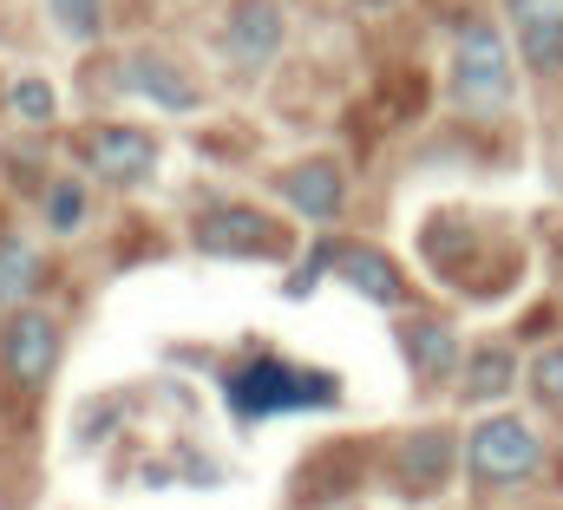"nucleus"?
Returning <instances> with one entry per match:
<instances>
[{"mask_svg": "<svg viewBox=\"0 0 563 510\" xmlns=\"http://www.w3.org/2000/svg\"><path fill=\"white\" fill-rule=\"evenodd\" d=\"M452 92L472 112H505L511 106V53L505 33L492 20H465L459 26V53H452Z\"/></svg>", "mask_w": 563, "mask_h": 510, "instance_id": "f257e3e1", "label": "nucleus"}, {"mask_svg": "<svg viewBox=\"0 0 563 510\" xmlns=\"http://www.w3.org/2000/svg\"><path fill=\"white\" fill-rule=\"evenodd\" d=\"M538 465H544V439H538L525 419H511V412L472 425V439H465V472H472L478 485H492V491L525 485Z\"/></svg>", "mask_w": 563, "mask_h": 510, "instance_id": "f03ea898", "label": "nucleus"}, {"mask_svg": "<svg viewBox=\"0 0 563 510\" xmlns=\"http://www.w3.org/2000/svg\"><path fill=\"white\" fill-rule=\"evenodd\" d=\"M334 386L321 380V374H301V367H282V361H256V367H243L236 380H230V399L243 406V412H276V406H314V399H328Z\"/></svg>", "mask_w": 563, "mask_h": 510, "instance_id": "7ed1b4c3", "label": "nucleus"}, {"mask_svg": "<svg viewBox=\"0 0 563 510\" xmlns=\"http://www.w3.org/2000/svg\"><path fill=\"white\" fill-rule=\"evenodd\" d=\"M0 361H7V374L20 386L53 380V367H59V328H53V314L20 308V314L7 321V334H0Z\"/></svg>", "mask_w": 563, "mask_h": 510, "instance_id": "20e7f679", "label": "nucleus"}, {"mask_svg": "<svg viewBox=\"0 0 563 510\" xmlns=\"http://www.w3.org/2000/svg\"><path fill=\"white\" fill-rule=\"evenodd\" d=\"M86 164H92L99 177H112V184H139V177H151V164H157V137L139 131V125L92 131V137H86Z\"/></svg>", "mask_w": 563, "mask_h": 510, "instance_id": "39448f33", "label": "nucleus"}, {"mask_svg": "<svg viewBox=\"0 0 563 510\" xmlns=\"http://www.w3.org/2000/svg\"><path fill=\"white\" fill-rule=\"evenodd\" d=\"M518 40H525V66L551 73L563 66V0H505Z\"/></svg>", "mask_w": 563, "mask_h": 510, "instance_id": "423d86ee", "label": "nucleus"}, {"mask_svg": "<svg viewBox=\"0 0 563 510\" xmlns=\"http://www.w3.org/2000/svg\"><path fill=\"white\" fill-rule=\"evenodd\" d=\"M223 40H230V53H236L243 66H269L276 46H282V7L276 0H236Z\"/></svg>", "mask_w": 563, "mask_h": 510, "instance_id": "0eeeda50", "label": "nucleus"}, {"mask_svg": "<svg viewBox=\"0 0 563 510\" xmlns=\"http://www.w3.org/2000/svg\"><path fill=\"white\" fill-rule=\"evenodd\" d=\"M119 86L139 92V99H151V106H164V112H197V106H203V92H197L184 73H170L164 59H151V53H132V59H125Z\"/></svg>", "mask_w": 563, "mask_h": 510, "instance_id": "6e6552de", "label": "nucleus"}, {"mask_svg": "<svg viewBox=\"0 0 563 510\" xmlns=\"http://www.w3.org/2000/svg\"><path fill=\"white\" fill-rule=\"evenodd\" d=\"M197 243L217 255H269L276 250V223L256 217V210H217L197 223Z\"/></svg>", "mask_w": 563, "mask_h": 510, "instance_id": "1a4fd4ad", "label": "nucleus"}, {"mask_svg": "<svg viewBox=\"0 0 563 510\" xmlns=\"http://www.w3.org/2000/svg\"><path fill=\"white\" fill-rule=\"evenodd\" d=\"M282 197L301 210V217H314V223H328L334 210H341V170L334 164H295L288 177H282Z\"/></svg>", "mask_w": 563, "mask_h": 510, "instance_id": "9d476101", "label": "nucleus"}, {"mask_svg": "<svg viewBox=\"0 0 563 510\" xmlns=\"http://www.w3.org/2000/svg\"><path fill=\"white\" fill-rule=\"evenodd\" d=\"M328 262H334V275H347V281H354L361 295H374V301H400V295H407L387 255H374V250H328Z\"/></svg>", "mask_w": 563, "mask_h": 510, "instance_id": "9b49d317", "label": "nucleus"}, {"mask_svg": "<svg viewBox=\"0 0 563 510\" xmlns=\"http://www.w3.org/2000/svg\"><path fill=\"white\" fill-rule=\"evenodd\" d=\"M407 354H413V367H420L426 380H432V374H452V367H459V334L439 328V321H413V328H407Z\"/></svg>", "mask_w": 563, "mask_h": 510, "instance_id": "f8f14e48", "label": "nucleus"}, {"mask_svg": "<svg viewBox=\"0 0 563 510\" xmlns=\"http://www.w3.org/2000/svg\"><path fill=\"white\" fill-rule=\"evenodd\" d=\"M40 281V255L26 250L20 236H0V308H13L20 295H33Z\"/></svg>", "mask_w": 563, "mask_h": 510, "instance_id": "ddd939ff", "label": "nucleus"}, {"mask_svg": "<svg viewBox=\"0 0 563 510\" xmlns=\"http://www.w3.org/2000/svg\"><path fill=\"white\" fill-rule=\"evenodd\" d=\"M511 354L505 347H492V354H472V367H465V399H498L505 386H511Z\"/></svg>", "mask_w": 563, "mask_h": 510, "instance_id": "4468645a", "label": "nucleus"}, {"mask_svg": "<svg viewBox=\"0 0 563 510\" xmlns=\"http://www.w3.org/2000/svg\"><path fill=\"white\" fill-rule=\"evenodd\" d=\"M53 7V20H59V33L73 40V46H86V40H99V26H106V0H46Z\"/></svg>", "mask_w": 563, "mask_h": 510, "instance_id": "2eb2a0df", "label": "nucleus"}, {"mask_svg": "<svg viewBox=\"0 0 563 510\" xmlns=\"http://www.w3.org/2000/svg\"><path fill=\"white\" fill-rule=\"evenodd\" d=\"M531 392H538L544 406H563V347H544V354L531 361Z\"/></svg>", "mask_w": 563, "mask_h": 510, "instance_id": "dca6fc26", "label": "nucleus"}, {"mask_svg": "<svg viewBox=\"0 0 563 510\" xmlns=\"http://www.w3.org/2000/svg\"><path fill=\"white\" fill-rule=\"evenodd\" d=\"M46 217H53V230H79V223H86V190H79V184H53Z\"/></svg>", "mask_w": 563, "mask_h": 510, "instance_id": "f3484780", "label": "nucleus"}, {"mask_svg": "<svg viewBox=\"0 0 563 510\" xmlns=\"http://www.w3.org/2000/svg\"><path fill=\"white\" fill-rule=\"evenodd\" d=\"M13 112H20L26 125H46V119H53V86H40V79H20V86H13Z\"/></svg>", "mask_w": 563, "mask_h": 510, "instance_id": "a211bd4d", "label": "nucleus"}]
</instances>
